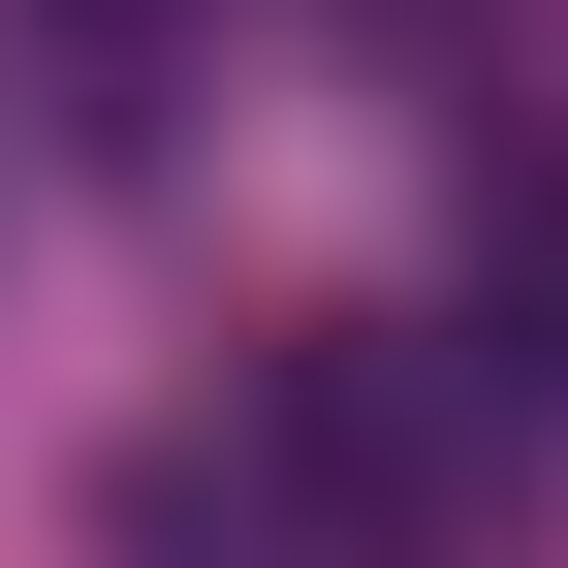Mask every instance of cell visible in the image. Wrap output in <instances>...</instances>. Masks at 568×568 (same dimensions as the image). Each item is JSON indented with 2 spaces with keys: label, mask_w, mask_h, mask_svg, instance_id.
<instances>
[{
  "label": "cell",
  "mask_w": 568,
  "mask_h": 568,
  "mask_svg": "<svg viewBox=\"0 0 568 568\" xmlns=\"http://www.w3.org/2000/svg\"><path fill=\"white\" fill-rule=\"evenodd\" d=\"M347 32H379V63H474V32H537V0H347Z\"/></svg>",
  "instance_id": "3"
},
{
  "label": "cell",
  "mask_w": 568,
  "mask_h": 568,
  "mask_svg": "<svg viewBox=\"0 0 568 568\" xmlns=\"http://www.w3.org/2000/svg\"><path fill=\"white\" fill-rule=\"evenodd\" d=\"M222 474H253L316 568H410V537L474 506V347H410V316H284L253 379H222Z\"/></svg>",
  "instance_id": "1"
},
{
  "label": "cell",
  "mask_w": 568,
  "mask_h": 568,
  "mask_svg": "<svg viewBox=\"0 0 568 568\" xmlns=\"http://www.w3.org/2000/svg\"><path fill=\"white\" fill-rule=\"evenodd\" d=\"M474 347L568 410V126H506V159H474Z\"/></svg>",
  "instance_id": "2"
}]
</instances>
